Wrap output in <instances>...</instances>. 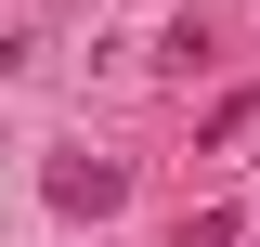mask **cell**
Segmentation results:
<instances>
[{
  "instance_id": "1",
  "label": "cell",
  "mask_w": 260,
  "mask_h": 247,
  "mask_svg": "<svg viewBox=\"0 0 260 247\" xmlns=\"http://www.w3.org/2000/svg\"><path fill=\"white\" fill-rule=\"evenodd\" d=\"M39 195H52L65 221H104L130 195V156H52V169H39Z\"/></svg>"
}]
</instances>
